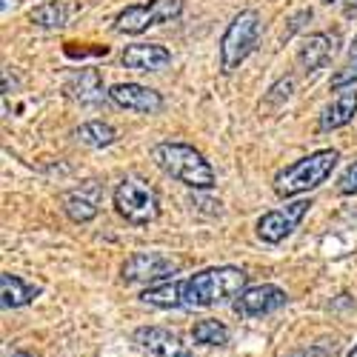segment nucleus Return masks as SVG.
I'll return each instance as SVG.
<instances>
[{"instance_id":"obj_1","label":"nucleus","mask_w":357,"mask_h":357,"mask_svg":"<svg viewBox=\"0 0 357 357\" xmlns=\"http://www.w3.org/2000/svg\"><path fill=\"white\" fill-rule=\"evenodd\" d=\"M152 160L163 174L174 177L177 183H183L195 192H209L218 183L212 163L189 143H177V140L155 143L152 146Z\"/></svg>"},{"instance_id":"obj_2","label":"nucleus","mask_w":357,"mask_h":357,"mask_svg":"<svg viewBox=\"0 0 357 357\" xmlns=\"http://www.w3.org/2000/svg\"><path fill=\"white\" fill-rule=\"evenodd\" d=\"M249 275L237 266H215L183 280V309H209L246 291Z\"/></svg>"},{"instance_id":"obj_3","label":"nucleus","mask_w":357,"mask_h":357,"mask_svg":"<svg viewBox=\"0 0 357 357\" xmlns=\"http://www.w3.org/2000/svg\"><path fill=\"white\" fill-rule=\"evenodd\" d=\"M340 163V152L337 149H317V152L289 163L286 169H280L272 181V189L278 197L291 200L297 195H306L317 186H323L332 177L335 166Z\"/></svg>"},{"instance_id":"obj_4","label":"nucleus","mask_w":357,"mask_h":357,"mask_svg":"<svg viewBox=\"0 0 357 357\" xmlns=\"http://www.w3.org/2000/svg\"><path fill=\"white\" fill-rule=\"evenodd\" d=\"M260 29H263V23H260V15L255 9H243L229 20L226 32L220 38V49H218L223 75H231L234 69H241V63L257 49Z\"/></svg>"},{"instance_id":"obj_5","label":"nucleus","mask_w":357,"mask_h":357,"mask_svg":"<svg viewBox=\"0 0 357 357\" xmlns=\"http://www.w3.org/2000/svg\"><path fill=\"white\" fill-rule=\"evenodd\" d=\"M114 212L129 226H149L160 218V195L143 177H123L112 195Z\"/></svg>"},{"instance_id":"obj_6","label":"nucleus","mask_w":357,"mask_h":357,"mask_svg":"<svg viewBox=\"0 0 357 357\" xmlns=\"http://www.w3.org/2000/svg\"><path fill=\"white\" fill-rule=\"evenodd\" d=\"M181 12H183V0H149V3H135V6H126L114 17V29L121 35H143L146 29L169 23Z\"/></svg>"},{"instance_id":"obj_7","label":"nucleus","mask_w":357,"mask_h":357,"mask_svg":"<svg viewBox=\"0 0 357 357\" xmlns=\"http://www.w3.org/2000/svg\"><path fill=\"white\" fill-rule=\"evenodd\" d=\"M183 260H177L166 252H135L126 257L121 278L123 283H163L174 280V275H181Z\"/></svg>"},{"instance_id":"obj_8","label":"nucleus","mask_w":357,"mask_h":357,"mask_svg":"<svg viewBox=\"0 0 357 357\" xmlns=\"http://www.w3.org/2000/svg\"><path fill=\"white\" fill-rule=\"evenodd\" d=\"M309 206H312V200H291V203L280 206V209H272V212L260 215V220H257V237H260L263 243H269V246L283 243L286 237L297 226H301V220L309 212Z\"/></svg>"},{"instance_id":"obj_9","label":"nucleus","mask_w":357,"mask_h":357,"mask_svg":"<svg viewBox=\"0 0 357 357\" xmlns=\"http://www.w3.org/2000/svg\"><path fill=\"white\" fill-rule=\"evenodd\" d=\"M286 301H289V294L280 286L260 283V286H249L241 297H234L231 309L241 317H263V314H272V312L283 309Z\"/></svg>"},{"instance_id":"obj_10","label":"nucleus","mask_w":357,"mask_h":357,"mask_svg":"<svg viewBox=\"0 0 357 357\" xmlns=\"http://www.w3.org/2000/svg\"><path fill=\"white\" fill-rule=\"evenodd\" d=\"M100 200H103L100 181H83L80 186L63 192L61 197L63 212L72 223H92L100 215Z\"/></svg>"},{"instance_id":"obj_11","label":"nucleus","mask_w":357,"mask_h":357,"mask_svg":"<svg viewBox=\"0 0 357 357\" xmlns=\"http://www.w3.org/2000/svg\"><path fill=\"white\" fill-rule=\"evenodd\" d=\"M109 98L114 106L137 112V114H158L163 112V95L158 89H149L143 83H114L109 89Z\"/></svg>"},{"instance_id":"obj_12","label":"nucleus","mask_w":357,"mask_h":357,"mask_svg":"<svg viewBox=\"0 0 357 357\" xmlns=\"http://www.w3.org/2000/svg\"><path fill=\"white\" fill-rule=\"evenodd\" d=\"M132 340L155 357H195L192 349L163 326H140V329H135Z\"/></svg>"},{"instance_id":"obj_13","label":"nucleus","mask_w":357,"mask_h":357,"mask_svg":"<svg viewBox=\"0 0 357 357\" xmlns=\"http://www.w3.org/2000/svg\"><path fill=\"white\" fill-rule=\"evenodd\" d=\"M66 98L77 100L80 106H103L109 98V92L103 89V77L98 69H77L69 75L66 86H63Z\"/></svg>"},{"instance_id":"obj_14","label":"nucleus","mask_w":357,"mask_h":357,"mask_svg":"<svg viewBox=\"0 0 357 357\" xmlns=\"http://www.w3.org/2000/svg\"><path fill=\"white\" fill-rule=\"evenodd\" d=\"M121 63L132 72H160L172 63V52L160 43H132L123 49Z\"/></svg>"},{"instance_id":"obj_15","label":"nucleus","mask_w":357,"mask_h":357,"mask_svg":"<svg viewBox=\"0 0 357 357\" xmlns=\"http://www.w3.org/2000/svg\"><path fill=\"white\" fill-rule=\"evenodd\" d=\"M335 46H337V38L326 35V32H314V35H309V38L303 40V46L297 49V66H301L306 75L323 69L326 63L332 61Z\"/></svg>"},{"instance_id":"obj_16","label":"nucleus","mask_w":357,"mask_h":357,"mask_svg":"<svg viewBox=\"0 0 357 357\" xmlns=\"http://www.w3.org/2000/svg\"><path fill=\"white\" fill-rule=\"evenodd\" d=\"M357 114V89H343V92L326 106L317 117V129L320 132H337L343 126H349Z\"/></svg>"},{"instance_id":"obj_17","label":"nucleus","mask_w":357,"mask_h":357,"mask_svg":"<svg viewBox=\"0 0 357 357\" xmlns=\"http://www.w3.org/2000/svg\"><path fill=\"white\" fill-rule=\"evenodd\" d=\"M40 286L35 283H26L23 278L12 275V272H3L0 275V303H3V309H23L35 301V297H40Z\"/></svg>"},{"instance_id":"obj_18","label":"nucleus","mask_w":357,"mask_h":357,"mask_svg":"<svg viewBox=\"0 0 357 357\" xmlns=\"http://www.w3.org/2000/svg\"><path fill=\"white\" fill-rule=\"evenodd\" d=\"M140 301L155 309H183V280L152 283L146 291H140Z\"/></svg>"},{"instance_id":"obj_19","label":"nucleus","mask_w":357,"mask_h":357,"mask_svg":"<svg viewBox=\"0 0 357 357\" xmlns=\"http://www.w3.org/2000/svg\"><path fill=\"white\" fill-rule=\"evenodd\" d=\"M75 137L89 149H106L117 140V129L106 121H89V123L75 129Z\"/></svg>"},{"instance_id":"obj_20","label":"nucleus","mask_w":357,"mask_h":357,"mask_svg":"<svg viewBox=\"0 0 357 357\" xmlns=\"http://www.w3.org/2000/svg\"><path fill=\"white\" fill-rule=\"evenodd\" d=\"M29 20H32L38 29L54 32V29H63L69 23V6L66 3H57V0H52V3H40V6L32 9Z\"/></svg>"},{"instance_id":"obj_21","label":"nucleus","mask_w":357,"mask_h":357,"mask_svg":"<svg viewBox=\"0 0 357 357\" xmlns=\"http://www.w3.org/2000/svg\"><path fill=\"white\" fill-rule=\"evenodd\" d=\"M192 337H195V343H203V346H226L229 329L220 320H200L192 326Z\"/></svg>"},{"instance_id":"obj_22","label":"nucleus","mask_w":357,"mask_h":357,"mask_svg":"<svg viewBox=\"0 0 357 357\" xmlns=\"http://www.w3.org/2000/svg\"><path fill=\"white\" fill-rule=\"evenodd\" d=\"M291 89H294V80L291 77H280L269 92H266V98H263V103H260V112L266 109V112H272V109H280L289 98H291Z\"/></svg>"},{"instance_id":"obj_23","label":"nucleus","mask_w":357,"mask_h":357,"mask_svg":"<svg viewBox=\"0 0 357 357\" xmlns=\"http://www.w3.org/2000/svg\"><path fill=\"white\" fill-rule=\"evenodd\" d=\"M354 83H357V52L351 54V61H349L343 69H337V72L332 75L329 86L335 89V92H343V89H351Z\"/></svg>"},{"instance_id":"obj_24","label":"nucleus","mask_w":357,"mask_h":357,"mask_svg":"<svg viewBox=\"0 0 357 357\" xmlns=\"http://www.w3.org/2000/svg\"><path fill=\"white\" fill-rule=\"evenodd\" d=\"M337 192L340 195H357V160L346 166V172L337 177Z\"/></svg>"},{"instance_id":"obj_25","label":"nucleus","mask_w":357,"mask_h":357,"mask_svg":"<svg viewBox=\"0 0 357 357\" xmlns=\"http://www.w3.org/2000/svg\"><path fill=\"white\" fill-rule=\"evenodd\" d=\"M286 357H329V354H323L320 346H312V349H297V351H291Z\"/></svg>"},{"instance_id":"obj_26","label":"nucleus","mask_w":357,"mask_h":357,"mask_svg":"<svg viewBox=\"0 0 357 357\" xmlns=\"http://www.w3.org/2000/svg\"><path fill=\"white\" fill-rule=\"evenodd\" d=\"M343 15L346 17H357V0H343Z\"/></svg>"},{"instance_id":"obj_27","label":"nucleus","mask_w":357,"mask_h":357,"mask_svg":"<svg viewBox=\"0 0 357 357\" xmlns=\"http://www.w3.org/2000/svg\"><path fill=\"white\" fill-rule=\"evenodd\" d=\"M17 6V0H3V15L9 12V9H15Z\"/></svg>"},{"instance_id":"obj_28","label":"nucleus","mask_w":357,"mask_h":357,"mask_svg":"<svg viewBox=\"0 0 357 357\" xmlns=\"http://www.w3.org/2000/svg\"><path fill=\"white\" fill-rule=\"evenodd\" d=\"M6 357H32L29 351H12V354H6Z\"/></svg>"},{"instance_id":"obj_29","label":"nucleus","mask_w":357,"mask_h":357,"mask_svg":"<svg viewBox=\"0 0 357 357\" xmlns=\"http://www.w3.org/2000/svg\"><path fill=\"white\" fill-rule=\"evenodd\" d=\"M349 357H357V343H354V349L349 351Z\"/></svg>"},{"instance_id":"obj_30","label":"nucleus","mask_w":357,"mask_h":357,"mask_svg":"<svg viewBox=\"0 0 357 357\" xmlns=\"http://www.w3.org/2000/svg\"><path fill=\"white\" fill-rule=\"evenodd\" d=\"M323 3H337V0H323Z\"/></svg>"},{"instance_id":"obj_31","label":"nucleus","mask_w":357,"mask_h":357,"mask_svg":"<svg viewBox=\"0 0 357 357\" xmlns=\"http://www.w3.org/2000/svg\"><path fill=\"white\" fill-rule=\"evenodd\" d=\"M354 52H357V38H354Z\"/></svg>"}]
</instances>
